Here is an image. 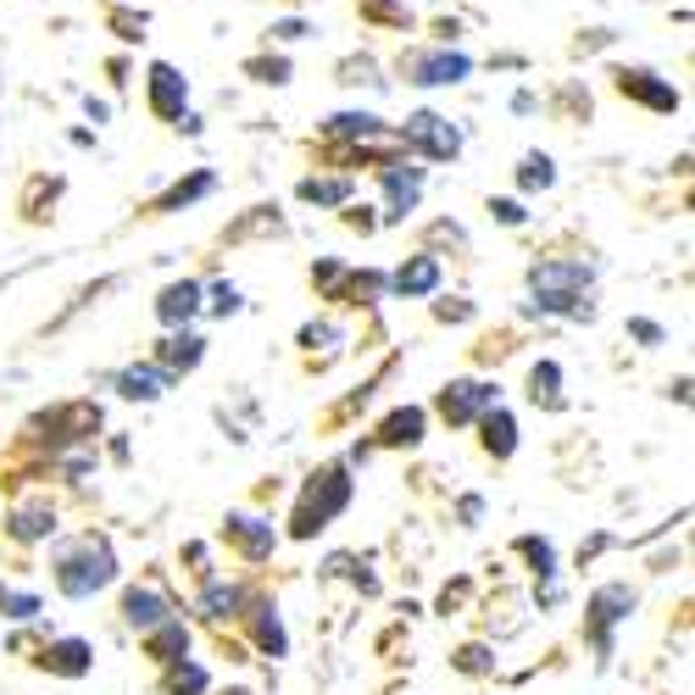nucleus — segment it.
Here are the masks:
<instances>
[{
    "label": "nucleus",
    "mask_w": 695,
    "mask_h": 695,
    "mask_svg": "<svg viewBox=\"0 0 695 695\" xmlns=\"http://www.w3.org/2000/svg\"><path fill=\"white\" fill-rule=\"evenodd\" d=\"M112 579H117V557H112V546H107V540L83 535V540L56 546V590H61V595L83 601V595L107 590Z\"/></svg>",
    "instance_id": "f257e3e1"
},
{
    "label": "nucleus",
    "mask_w": 695,
    "mask_h": 695,
    "mask_svg": "<svg viewBox=\"0 0 695 695\" xmlns=\"http://www.w3.org/2000/svg\"><path fill=\"white\" fill-rule=\"evenodd\" d=\"M590 279H595V268H584V262H540V268H529L535 306L540 312H562V317H590L595 312L584 301Z\"/></svg>",
    "instance_id": "f03ea898"
},
{
    "label": "nucleus",
    "mask_w": 695,
    "mask_h": 695,
    "mask_svg": "<svg viewBox=\"0 0 695 695\" xmlns=\"http://www.w3.org/2000/svg\"><path fill=\"white\" fill-rule=\"evenodd\" d=\"M345 506H351V479H345V468H323V473H312V484H306V490H301V501H295L290 535H295V540L323 535Z\"/></svg>",
    "instance_id": "7ed1b4c3"
},
{
    "label": "nucleus",
    "mask_w": 695,
    "mask_h": 695,
    "mask_svg": "<svg viewBox=\"0 0 695 695\" xmlns=\"http://www.w3.org/2000/svg\"><path fill=\"white\" fill-rule=\"evenodd\" d=\"M635 613V590L629 584H601L590 601H584V624H590V640L601 657H613V624H624Z\"/></svg>",
    "instance_id": "20e7f679"
},
{
    "label": "nucleus",
    "mask_w": 695,
    "mask_h": 695,
    "mask_svg": "<svg viewBox=\"0 0 695 695\" xmlns=\"http://www.w3.org/2000/svg\"><path fill=\"white\" fill-rule=\"evenodd\" d=\"M401 145H406V150H423V156H434V161H451V156L462 150V134H457L440 112H417V117H406Z\"/></svg>",
    "instance_id": "39448f33"
},
{
    "label": "nucleus",
    "mask_w": 695,
    "mask_h": 695,
    "mask_svg": "<svg viewBox=\"0 0 695 695\" xmlns=\"http://www.w3.org/2000/svg\"><path fill=\"white\" fill-rule=\"evenodd\" d=\"M468 56L462 51H412L406 56V78L412 83H457V78H468Z\"/></svg>",
    "instance_id": "423d86ee"
},
{
    "label": "nucleus",
    "mask_w": 695,
    "mask_h": 695,
    "mask_svg": "<svg viewBox=\"0 0 695 695\" xmlns=\"http://www.w3.org/2000/svg\"><path fill=\"white\" fill-rule=\"evenodd\" d=\"M223 535L250 557V562H268L273 557V546H279V535H273V524H262V517H250V512H228L223 517Z\"/></svg>",
    "instance_id": "0eeeda50"
},
{
    "label": "nucleus",
    "mask_w": 695,
    "mask_h": 695,
    "mask_svg": "<svg viewBox=\"0 0 695 695\" xmlns=\"http://www.w3.org/2000/svg\"><path fill=\"white\" fill-rule=\"evenodd\" d=\"M618 90L629 101H646L651 112H679V90H673V83H662L657 72H646V67H624L618 72Z\"/></svg>",
    "instance_id": "6e6552de"
},
{
    "label": "nucleus",
    "mask_w": 695,
    "mask_h": 695,
    "mask_svg": "<svg viewBox=\"0 0 695 695\" xmlns=\"http://www.w3.org/2000/svg\"><path fill=\"white\" fill-rule=\"evenodd\" d=\"M490 401H495L490 384H479V379H457V384L440 390V417H446V423H473Z\"/></svg>",
    "instance_id": "1a4fd4ad"
},
{
    "label": "nucleus",
    "mask_w": 695,
    "mask_h": 695,
    "mask_svg": "<svg viewBox=\"0 0 695 695\" xmlns=\"http://www.w3.org/2000/svg\"><path fill=\"white\" fill-rule=\"evenodd\" d=\"M184 101H190V83L179 78V67L156 61L150 67V112L172 123V117H184Z\"/></svg>",
    "instance_id": "9d476101"
},
{
    "label": "nucleus",
    "mask_w": 695,
    "mask_h": 695,
    "mask_svg": "<svg viewBox=\"0 0 695 695\" xmlns=\"http://www.w3.org/2000/svg\"><path fill=\"white\" fill-rule=\"evenodd\" d=\"M423 428H428V412H423V406H395V412L379 423V446H390V451L423 446Z\"/></svg>",
    "instance_id": "9b49d317"
},
{
    "label": "nucleus",
    "mask_w": 695,
    "mask_h": 695,
    "mask_svg": "<svg viewBox=\"0 0 695 695\" xmlns=\"http://www.w3.org/2000/svg\"><path fill=\"white\" fill-rule=\"evenodd\" d=\"M384 190H390V217H406L423 195V167H406V161H390L384 167Z\"/></svg>",
    "instance_id": "f8f14e48"
},
{
    "label": "nucleus",
    "mask_w": 695,
    "mask_h": 695,
    "mask_svg": "<svg viewBox=\"0 0 695 695\" xmlns=\"http://www.w3.org/2000/svg\"><path fill=\"white\" fill-rule=\"evenodd\" d=\"M479 428H484V451H490L495 462H506V457L517 451V423H512L506 406H495V412L484 406V412H479Z\"/></svg>",
    "instance_id": "ddd939ff"
},
{
    "label": "nucleus",
    "mask_w": 695,
    "mask_h": 695,
    "mask_svg": "<svg viewBox=\"0 0 695 695\" xmlns=\"http://www.w3.org/2000/svg\"><path fill=\"white\" fill-rule=\"evenodd\" d=\"M156 357H161L167 373H190V368H201V357H206V339H201V334H167Z\"/></svg>",
    "instance_id": "4468645a"
},
{
    "label": "nucleus",
    "mask_w": 695,
    "mask_h": 695,
    "mask_svg": "<svg viewBox=\"0 0 695 695\" xmlns=\"http://www.w3.org/2000/svg\"><path fill=\"white\" fill-rule=\"evenodd\" d=\"M195 312H201V284H190V279H184V284H167V290H161V301H156V317H161V323H172V328L190 323Z\"/></svg>",
    "instance_id": "2eb2a0df"
},
{
    "label": "nucleus",
    "mask_w": 695,
    "mask_h": 695,
    "mask_svg": "<svg viewBox=\"0 0 695 695\" xmlns=\"http://www.w3.org/2000/svg\"><path fill=\"white\" fill-rule=\"evenodd\" d=\"M90 657H96V651H90V646H83V640H56V646H51V651H45L40 662H45L51 673H61V679H83V673H90V668H96Z\"/></svg>",
    "instance_id": "dca6fc26"
},
{
    "label": "nucleus",
    "mask_w": 695,
    "mask_h": 695,
    "mask_svg": "<svg viewBox=\"0 0 695 695\" xmlns=\"http://www.w3.org/2000/svg\"><path fill=\"white\" fill-rule=\"evenodd\" d=\"M390 284H395L401 295H434V284H440V262H434V256H412V262L395 268Z\"/></svg>",
    "instance_id": "f3484780"
},
{
    "label": "nucleus",
    "mask_w": 695,
    "mask_h": 695,
    "mask_svg": "<svg viewBox=\"0 0 695 695\" xmlns=\"http://www.w3.org/2000/svg\"><path fill=\"white\" fill-rule=\"evenodd\" d=\"M167 613H172V606H167L156 590H128V595H123V618H128L134 629H156Z\"/></svg>",
    "instance_id": "a211bd4d"
},
{
    "label": "nucleus",
    "mask_w": 695,
    "mask_h": 695,
    "mask_svg": "<svg viewBox=\"0 0 695 695\" xmlns=\"http://www.w3.org/2000/svg\"><path fill=\"white\" fill-rule=\"evenodd\" d=\"M150 635V657L156 662H179L184 651H190V629L179 624V618H161L156 629H145Z\"/></svg>",
    "instance_id": "6ab92c4d"
},
{
    "label": "nucleus",
    "mask_w": 695,
    "mask_h": 695,
    "mask_svg": "<svg viewBox=\"0 0 695 695\" xmlns=\"http://www.w3.org/2000/svg\"><path fill=\"white\" fill-rule=\"evenodd\" d=\"M167 379H172L167 368H128V373L117 379V390H123L128 401H156V395L167 390Z\"/></svg>",
    "instance_id": "aec40b11"
},
{
    "label": "nucleus",
    "mask_w": 695,
    "mask_h": 695,
    "mask_svg": "<svg viewBox=\"0 0 695 695\" xmlns=\"http://www.w3.org/2000/svg\"><path fill=\"white\" fill-rule=\"evenodd\" d=\"M529 401L546 406V412L562 406V368H557V362H535V373H529Z\"/></svg>",
    "instance_id": "412c9836"
},
{
    "label": "nucleus",
    "mask_w": 695,
    "mask_h": 695,
    "mask_svg": "<svg viewBox=\"0 0 695 695\" xmlns=\"http://www.w3.org/2000/svg\"><path fill=\"white\" fill-rule=\"evenodd\" d=\"M379 134H384V123L373 112H339V117H328V139H379Z\"/></svg>",
    "instance_id": "4be33fe9"
},
{
    "label": "nucleus",
    "mask_w": 695,
    "mask_h": 695,
    "mask_svg": "<svg viewBox=\"0 0 695 695\" xmlns=\"http://www.w3.org/2000/svg\"><path fill=\"white\" fill-rule=\"evenodd\" d=\"M212 190V172H195V179H179V184H172L161 201H156V212H179V206H190V201H201Z\"/></svg>",
    "instance_id": "5701e85b"
},
{
    "label": "nucleus",
    "mask_w": 695,
    "mask_h": 695,
    "mask_svg": "<svg viewBox=\"0 0 695 695\" xmlns=\"http://www.w3.org/2000/svg\"><path fill=\"white\" fill-rule=\"evenodd\" d=\"M51 529H56V512H51V506H23V512L12 517V535H18V540H45Z\"/></svg>",
    "instance_id": "b1692460"
},
{
    "label": "nucleus",
    "mask_w": 695,
    "mask_h": 695,
    "mask_svg": "<svg viewBox=\"0 0 695 695\" xmlns=\"http://www.w3.org/2000/svg\"><path fill=\"white\" fill-rule=\"evenodd\" d=\"M201 606H206L212 618H239V606H245V590H239V584H206Z\"/></svg>",
    "instance_id": "393cba45"
},
{
    "label": "nucleus",
    "mask_w": 695,
    "mask_h": 695,
    "mask_svg": "<svg viewBox=\"0 0 695 695\" xmlns=\"http://www.w3.org/2000/svg\"><path fill=\"white\" fill-rule=\"evenodd\" d=\"M167 695H206V668H195V662H172V673H167Z\"/></svg>",
    "instance_id": "a878e982"
},
{
    "label": "nucleus",
    "mask_w": 695,
    "mask_h": 695,
    "mask_svg": "<svg viewBox=\"0 0 695 695\" xmlns=\"http://www.w3.org/2000/svg\"><path fill=\"white\" fill-rule=\"evenodd\" d=\"M301 201L339 206V201H351V179H306V184H301Z\"/></svg>",
    "instance_id": "bb28decb"
},
{
    "label": "nucleus",
    "mask_w": 695,
    "mask_h": 695,
    "mask_svg": "<svg viewBox=\"0 0 695 695\" xmlns=\"http://www.w3.org/2000/svg\"><path fill=\"white\" fill-rule=\"evenodd\" d=\"M256 640H262L268 657H284V624H279L273 606H256Z\"/></svg>",
    "instance_id": "cd10ccee"
},
{
    "label": "nucleus",
    "mask_w": 695,
    "mask_h": 695,
    "mask_svg": "<svg viewBox=\"0 0 695 695\" xmlns=\"http://www.w3.org/2000/svg\"><path fill=\"white\" fill-rule=\"evenodd\" d=\"M517 184H524V190H551L557 184L551 156H524V167H517Z\"/></svg>",
    "instance_id": "c85d7f7f"
},
{
    "label": "nucleus",
    "mask_w": 695,
    "mask_h": 695,
    "mask_svg": "<svg viewBox=\"0 0 695 695\" xmlns=\"http://www.w3.org/2000/svg\"><path fill=\"white\" fill-rule=\"evenodd\" d=\"M517 551H524V557L535 562V573H540V579H551V573H557V551H551V540L524 535V540H517Z\"/></svg>",
    "instance_id": "c756f323"
},
{
    "label": "nucleus",
    "mask_w": 695,
    "mask_h": 695,
    "mask_svg": "<svg viewBox=\"0 0 695 695\" xmlns=\"http://www.w3.org/2000/svg\"><path fill=\"white\" fill-rule=\"evenodd\" d=\"M451 662H457L462 673H490V668H495V657H490V646H462V651H457Z\"/></svg>",
    "instance_id": "7c9ffc66"
},
{
    "label": "nucleus",
    "mask_w": 695,
    "mask_h": 695,
    "mask_svg": "<svg viewBox=\"0 0 695 695\" xmlns=\"http://www.w3.org/2000/svg\"><path fill=\"white\" fill-rule=\"evenodd\" d=\"M0 613H7V618H34L40 601L34 595H7V601H0Z\"/></svg>",
    "instance_id": "2f4dec72"
},
{
    "label": "nucleus",
    "mask_w": 695,
    "mask_h": 695,
    "mask_svg": "<svg viewBox=\"0 0 695 695\" xmlns=\"http://www.w3.org/2000/svg\"><path fill=\"white\" fill-rule=\"evenodd\" d=\"M434 317H440V323H468L473 306L468 301H434Z\"/></svg>",
    "instance_id": "473e14b6"
},
{
    "label": "nucleus",
    "mask_w": 695,
    "mask_h": 695,
    "mask_svg": "<svg viewBox=\"0 0 695 695\" xmlns=\"http://www.w3.org/2000/svg\"><path fill=\"white\" fill-rule=\"evenodd\" d=\"M212 295H217V301H212V312H217V317H228V312H239V290H234V284H217Z\"/></svg>",
    "instance_id": "72a5a7b5"
},
{
    "label": "nucleus",
    "mask_w": 695,
    "mask_h": 695,
    "mask_svg": "<svg viewBox=\"0 0 695 695\" xmlns=\"http://www.w3.org/2000/svg\"><path fill=\"white\" fill-rule=\"evenodd\" d=\"M490 212H495V217H501L506 228H517V223H524V217H529V212H524V206H517V201H490Z\"/></svg>",
    "instance_id": "f704fd0d"
},
{
    "label": "nucleus",
    "mask_w": 695,
    "mask_h": 695,
    "mask_svg": "<svg viewBox=\"0 0 695 695\" xmlns=\"http://www.w3.org/2000/svg\"><path fill=\"white\" fill-rule=\"evenodd\" d=\"M250 72H262V83H284L290 78V61H250Z\"/></svg>",
    "instance_id": "c9c22d12"
},
{
    "label": "nucleus",
    "mask_w": 695,
    "mask_h": 695,
    "mask_svg": "<svg viewBox=\"0 0 695 695\" xmlns=\"http://www.w3.org/2000/svg\"><path fill=\"white\" fill-rule=\"evenodd\" d=\"M629 334H635V339H646V345H662V339H668V334H662L657 323H646V317H635V323H629Z\"/></svg>",
    "instance_id": "e433bc0d"
},
{
    "label": "nucleus",
    "mask_w": 695,
    "mask_h": 695,
    "mask_svg": "<svg viewBox=\"0 0 695 695\" xmlns=\"http://www.w3.org/2000/svg\"><path fill=\"white\" fill-rule=\"evenodd\" d=\"M468 601V584L457 579V584H446V595H440V613H451V606H462Z\"/></svg>",
    "instance_id": "4c0bfd02"
},
{
    "label": "nucleus",
    "mask_w": 695,
    "mask_h": 695,
    "mask_svg": "<svg viewBox=\"0 0 695 695\" xmlns=\"http://www.w3.org/2000/svg\"><path fill=\"white\" fill-rule=\"evenodd\" d=\"M112 23L123 29V40H139V29H145V18H134V12H117Z\"/></svg>",
    "instance_id": "58836bf2"
},
{
    "label": "nucleus",
    "mask_w": 695,
    "mask_h": 695,
    "mask_svg": "<svg viewBox=\"0 0 695 695\" xmlns=\"http://www.w3.org/2000/svg\"><path fill=\"white\" fill-rule=\"evenodd\" d=\"M457 512H462V524H479V512H484V501H479V495H462V506H457Z\"/></svg>",
    "instance_id": "ea45409f"
},
{
    "label": "nucleus",
    "mask_w": 695,
    "mask_h": 695,
    "mask_svg": "<svg viewBox=\"0 0 695 695\" xmlns=\"http://www.w3.org/2000/svg\"><path fill=\"white\" fill-rule=\"evenodd\" d=\"M273 34H279V40H301V34H306V23H279Z\"/></svg>",
    "instance_id": "a19ab883"
}]
</instances>
